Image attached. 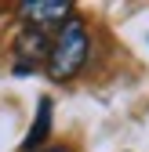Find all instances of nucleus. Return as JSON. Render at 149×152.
I'll return each instance as SVG.
<instances>
[{
    "label": "nucleus",
    "instance_id": "nucleus-2",
    "mask_svg": "<svg viewBox=\"0 0 149 152\" xmlns=\"http://www.w3.org/2000/svg\"><path fill=\"white\" fill-rule=\"evenodd\" d=\"M47 54H51V47H47L44 29L26 26L22 33H18V40H15V72L18 76H29L36 62H47Z\"/></svg>",
    "mask_w": 149,
    "mask_h": 152
},
{
    "label": "nucleus",
    "instance_id": "nucleus-4",
    "mask_svg": "<svg viewBox=\"0 0 149 152\" xmlns=\"http://www.w3.org/2000/svg\"><path fill=\"white\" fill-rule=\"evenodd\" d=\"M47 134H51V98H40V105H36V120H33V130L26 134L22 148H26V152H36Z\"/></svg>",
    "mask_w": 149,
    "mask_h": 152
},
{
    "label": "nucleus",
    "instance_id": "nucleus-3",
    "mask_svg": "<svg viewBox=\"0 0 149 152\" xmlns=\"http://www.w3.org/2000/svg\"><path fill=\"white\" fill-rule=\"evenodd\" d=\"M18 11H22V18L33 29H47V26L73 22V4H69V0H26Z\"/></svg>",
    "mask_w": 149,
    "mask_h": 152
},
{
    "label": "nucleus",
    "instance_id": "nucleus-1",
    "mask_svg": "<svg viewBox=\"0 0 149 152\" xmlns=\"http://www.w3.org/2000/svg\"><path fill=\"white\" fill-rule=\"evenodd\" d=\"M87 54H91V36H87V29H84L80 18H73V22L62 26L58 40L51 44V54H47V76H51V80H73V76L84 69Z\"/></svg>",
    "mask_w": 149,
    "mask_h": 152
},
{
    "label": "nucleus",
    "instance_id": "nucleus-5",
    "mask_svg": "<svg viewBox=\"0 0 149 152\" xmlns=\"http://www.w3.org/2000/svg\"><path fill=\"white\" fill-rule=\"evenodd\" d=\"M40 152H69L66 145H51V148H40Z\"/></svg>",
    "mask_w": 149,
    "mask_h": 152
}]
</instances>
